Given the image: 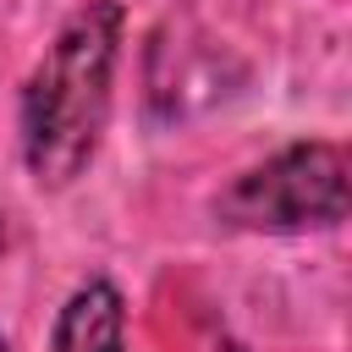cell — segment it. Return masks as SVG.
Returning a JSON list of instances; mask_svg holds the SVG:
<instances>
[{
	"instance_id": "1",
	"label": "cell",
	"mask_w": 352,
	"mask_h": 352,
	"mask_svg": "<svg viewBox=\"0 0 352 352\" xmlns=\"http://www.w3.org/2000/svg\"><path fill=\"white\" fill-rule=\"evenodd\" d=\"M121 55V0L77 6L22 88V160L38 187H66L88 170Z\"/></svg>"
},
{
	"instance_id": "2",
	"label": "cell",
	"mask_w": 352,
	"mask_h": 352,
	"mask_svg": "<svg viewBox=\"0 0 352 352\" xmlns=\"http://www.w3.org/2000/svg\"><path fill=\"white\" fill-rule=\"evenodd\" d=\"M214 214L248 231L336 226L346 214V154L336 143H292L275 160L242 170L214 198Z\"/></svg>"
},
{
	"instance_id": "3",
	"label": "cell",
	"mask_w": 352,
	"mask_h": 352,
	"mask_svg": "<svg viewBox=\"0 0 352 352\" xmlns=\"http://www.w3.org/2000/svg\"><path fill=\"white\" fill-rule=\"evenodd\" d=\"M121 336H126V314L110 280L77 286L55 319V352H121Z\"/></svg>"
},
{
	"instance_id": "4",
	"label": "cell",
	"mask_w": 352,
	"mask_h": 352,
	"mask_svg": "<svg viewBox=\"0 0 352 352\" xmlns=\"http://www.w3.org/2000/svg\"><path fill=\"white\" fill-rule=\"evenodd\" d=\"M214 352H242V346H214Z\"/></svg>"
},
{
	"instance_id": "5",
	"label": "cell",
	"mask_w": 352,
	"mask_h": 352,
	"mask_svg": "<svg viewBox=\"0 0 352 352\" xmlns=\"http://www.w3.org/2000/svg\"><path fill=\"white\" fill-rule=\"evenodd\" d=\"M0 242H6V226H0Z\"/></svg>"
},
{
	"instance_id": "6",
	"label": "cell",
	"mask_w": 352,
	"mask_h": 352,
	"mask_svg": "<svg viewBox=\"0 0 352 352\" xmlns=\"http://www.w3.org/2000/svg\"><path fill=\"white\" fill-rule=\"evenodd\" d=\"M0 352H11V346H6V341H0Z\"/></svg>"
}]
</instances>
